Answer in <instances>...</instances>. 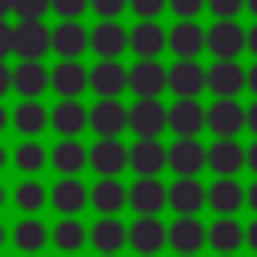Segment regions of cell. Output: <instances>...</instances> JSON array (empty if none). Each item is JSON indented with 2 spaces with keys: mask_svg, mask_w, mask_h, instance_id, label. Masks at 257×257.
I'll list each match as a JSON object with an SVG mask.
<instances>
[{
  "mask_svg": "<svg viewBox=\"0 0 257 257\" xmlns=\"http://www.w3.org/2000/svg\"><path fill=\"white\" fill-rule=\"evenodd\" d=\"M88 88H92L96 96H120V92L128 88V68L116 64V60H100V64H92V72H88Z\"/></svg>",
  "mask_w": 257,
  "mask_h": 257,
  "instance_id": "cell-22",
  "label": "cell"
},
{
  "mask_svg": "<svg viewBox=\"0 0 257 257\" xmlns=\"http://www.w3.org/2000/svg\"><path fill=\"white\" fill-rule=\"evenodd\" d=\"M245 169H249V173L257 177V137H253V141L245 145Z\"/></svg>",
  "mask_w": 257,
  "mask_h": 257,
  "instance_id": "cell-44",
  "label": "cell"
},
{
  "mask_svg": "<svg viewBox=\"0 0 257 257\" xmlns=\"http://www.w3.org/2000/svg\"><path fill=\"white\" fill-rule=\"evenodd\" d=\"M4 124H8V112H4V108H0V128H4Z\"/></svg>",
  "mask_w": 257,
  "mask_h": 257,
  "instance_id": "cell-53",
  "label": "cell"
},
{
  "mask_svg": "<svg viewBox=\"0 0 257 257\" xmlns=\"http://www.w3.org/2000/svg\"><path fill=\"white\" fill-rule=\"evenodd\" d=\"M48 84H52V72H44L40 60H24V64H16V72H12V88H16L20 96H28V100H36Z\"/></svg>",
  "mask_w": 257,
  "mask_h": 257,
  "instance_id": "cell-28",
  "label": "cell"
},
{
  "mask_svg": "<svg viewBox=\"0 0 257 257\" xmlns=\"http://www.w3.org/2000/svg\"><path fill=\"white\" fill-rule=\"evenodd\" d=\"M217 257H237V253H217Z\"/></svg>",
  "mask_w": 257,
  "mask_h": 257,
  "instance_id": "cell-55",
  "label": "cell"
},
{
  "mask_svg": "<svg viewBox=\"0 0 257 257\" xmlns=\"http://www.w3.org/2000/svg\"><path fill=\"white\" fill-rule=\"evenodd\" d=\"M241 169H245L241 137H213V145H209V173L213 177H237Z\"/></svg>",
  "mask_w": 257,
  "mask_h": 257,
  "instance_id": "cell-14",
  "label": "cell"
},
{
  "mask_svg": "<svg viewBox=\"0 0 257 257\" xmlns=\"http://www.w3.org/2000/svg\"><path fill=\"white\" fill-rule=\"evenodd\" d=\"M209 12L213 20H237L245 12V0H209Z\"/></svg>",
  "mask_w": 257,
  "mask_h": 257,
  "instance_id": "cell-39",
  "label": "cell"
},
{
  "mask_svg": "<svg viewBox=\"0 0 257 257\" xmlns=\"http://www.w3.org/2000/svg\"><path fill=\"white\" fill-rule=\"evenodd\" d=\"M52 128L60 137H80L88 128V108L76 96H60V104L52 108Z\"/></svg>",
  "mask_w": 257,
  "mask_h": 257,
  "instance_id": "cell-25",
  "label": "cell"
},
{
  "mask_svg": "<svg viewBox=\"0 0 257 257\" xmlns=\"http://www.w3.org/2000/svg\"><path fill=\"white\" fill-rule=\"evenodd\" d=\"M24 257H36V253H24Z\"/></svg>",
  "mask_w": 257,
  "mask_h": 257,
  "instance_id": "cell-58",
  "label": "cell"
},
{
  "mask_svg": "<svg viewBox=\"0 0 257 257\" xmlns=\"http://www.w3.org/2000/svg\"><path fill=\"white\" fill-rule=\"evenodd\" d=\"M52 48L60 52V60H76L88 48V28H80L76 20H60L52 28Z\"/></svg>",
  "mask_w": 257,
  "mask_h": 257,
  "instance_id": "cell-27",
  "label": "cell"
},
{
  "mask_svg": "<svg viewBox=\"0 0 257 257\" xmlns=\"http://www.w3.org/2000/svg\"><path fill=\"white\" fill-rule=\"evenodd\" d=\"M245 12H249V16L257 20V0H245Z\"/></svg>",
  "mask_w": 257,
  "mask_h": 257,
  "instance_id": "cell-51",
  "label": "cell"
},
{
  "mask_svg": "<svg viewBox=\"0 0 257 257\" xmlns=\"http://www.w3.org/2000/svg\"><path fill=\"white\" fill-rule=\"evenodd\" d=\"M4 12H12V0H0V20H4Z\"/></svg>",
  "mask_w": 257,
  "mask_h": 257,
  "instance_id": "cell-52",
  "label": "cell"
},
{
  "mask_svg": "<svg viewBox=\"0 0 257 257\" xmlns=\"http://www.w3.org/2000/svg\"><path fill=\"white\" fill-rule=\"evenodd\" d=\"M12 124H16L24 137H36V133H44V128L52 124V112H48L40 100H24V104L12 112Z\"/></svg>",
  "mask_w": 257,
  "mask_h": 257,
  "instance_id": "cell-32",
  "label": "cell"
},
{
  "mask_svg": "<svg viewBox=\"0 0 257 257\" xmlns=\"http://www.w3.org/2000/svg\"><path fill=\"white\" fill-rule=\"evenodd\" d=\"M205 48L213 60H241V52H249V28L241 20H213Z\"/></svg>",
  "mask_w": 257,
  "mask_h": 257,
  "instance_id": "cell-1",
  "label": "cell"
},
{
  "mask_svg": "<svg viewBox=\"0 0 257 257\" xmlns=\"http://www.w3.org/2000/svg\"><path fill=\"white\" fill-rule=\"evenodd\" d=\"M52 48V28H44L40 20H20L12 28V52L20 60H40Z\"/></svg>",
  "mask_w": 257,
  "mask_h": 257,
  "instance_id": "cell-8",
  "label": "cell"
},
{
  "mask_svg": "<svg viewBox=\"0 0 257 257\" xmlns=\"http://www.w3.org/2000/svg\"><path fill=\"white\" fill-rule=\"evenodd\" d=\"M249 56H253V60H257V20H253V24H249Z\"/></svg>",
  "mask_w": 257,
  "mask_h": 257,
  "instance_id": "cell-49",
  "label": "cell"
},
{
  "mask_svg": "<svg viewBox=\"0 0 257 257\" xmlns=\"http://www.w3.org/2000/svg\"><path fill=\"white\" fill-rule=\"evenodd\" d=\"M249 92H253V96H257V60H253V64H249Z\"/></svg>",
  "mask_w": 257,
  "mask_h": 257,
  "instance_id": "cell-50",
  "label": "cell"
},
{
  "mask_svg": "<svg viewBox=\"0 0 257 257\" xmlns=\"http://www.w3.org/2000/svg\"><path fill=\"white\" fill-rule=\"evenodd\" d=\"M44 201H48V189H40L36 181H24V185L16 189V205H20L24 213H36Z\"/></svg>",
  "mask_w": 257,
  "mask_h": 257,
  "instance_id": "cell-36",
  "label": "cell"
},
{
  "mask_svg": "<svg viewBox=\"0 0 257 257\" xmlns=\"http://www.w3.org/2000/svg\"><path fill=\"white\" fill-rule=\"evenodd\" d=\"M128 8L137 12V20H157L169 8V0H128Z\"/></svg>",
  "mask_w": 257,
  "mask_h": 257,
  "instance_id": "cell-40",
  "label": "cell"
},
{
  "mask_svg": "<svg viewBox=\"0 0 257 257\" xmlns=\"http://www.w3.org/2000/svg\"><path fill=\"white\" fill-rule=\"evenodd\" d=\"M128 169L137 177H161V169H169V149L161 145V137H137V145L128 149Z\"/></svg>",
  "mask_w": 257,
  "mask_h": 257,
  "instance_id": "cell-9",
  "label": "cell"
},
{
  "mask_svg": "<svg viewBox=\"0 0 257 257\" xmlns=\"http://www.w3.org/2000/svg\"><path fill=\"white\" fill-rule=\"evenodd\" d=\"M88 48H92L100 60H116V56L128 48V28H120L116 20H100V24L88 32Z\"/></svg>",
  "mask_w": 257,
  "mask_h": 257,
  "instance_id": "cell-21",
  "label": "cell"
},
{
  "mask_svg": "<svg viewBox=\"0 0 257 257\" xmlns=\"http://www.w3.org/2000/svg\"><path fill=\"white\" fill-rule=\"evenodd\" d=\"M8 52H12V28H8L4 20H0V60H4Z\"/></svg>",
  "mask_w": 257,
  "mask_h": 257,
  "instance_id": "cell-45",
  "label": "cell"
},
{
  "mask_svg": "<svg viewBox=\"0 0 257 257\" xmlns=\"http://www.w3.org/2000/svg\"><path fill=\"white\" fill-rule=\"evenodd\" d=\"M0 165H4V149H0Z\"/></svg>",
  "mask_w": 257,
  "mask_h": 257,
  "instance_id": "cell-57",
  "label": "cell"
},
{
  "mask_svg": "<svg viewBox=\"0 0 257 257\" xmlns=\"http://www.w3.org/2000/svg\"><path fill=\"white\" fill-rule=\"evenodd\" d=\"M245 193H249V185H241V177H217V181H209V209L217 217H237L245 205Z\"/></svg>",
  "mask_w": 257,
  "mask_h": 257,
  "instance_id": "cell-17",
  "label": "cell"
},
{
  "mask_svg": "<svg viewBox=\"0 0 257 257\" xmlns=\"http://www.w3.org/2000/svg\"><path fill=\"white\" fill-rule=\"evenodd\" d=\"M88 128L96 137H120L128 128V108L116 100V96H100L92 108H88Z\"/></svg>",
  "mask_w": 257,
  "mask_h": 257,
  "instance_id": "cell-13",
  "label": "cell"
},
{
  "mask_svg": "<svg viewBox=\"0 0 257 257\" xmlns=\"http://www.w3.org/2000/svg\"><path fill=\"white\" fill-rule=\"evenodd\" d=\"M52 241H56V249H60V253H76V249L88 241V229H84L76 217H64V221L52 229Z\"/></svg>",
  "mask_w": 257,
  "mask_h": 257,
  "instance_id": "cell-34",
  "label": "cell"
},
{
  "mask_svg": "<svg viewBox=\"0 0 257 257\" xmlns=\"http://www.w3.org/2000/svg\"><path fill=\"white\" fill-rule=\"evenodd\" d=\"M209 44V28H201L197 20H177L169 28V52L177 60H197Z\"/></svg>",
  "mask_w": 257,
  "mask_h": 257,
  "instance_id": "cell-11",
  "label": "cell"
},
{
  "mask_svg": "<svg viewBox=\"0 0 257 257\" xmlns=\"http://www.w3.org/2000/svg\"><path fill=\"white\" fill-rule=\"evenodd\" d=\"M241 88H249V68H241L237 60L209 64V92L213 96H241Z\"/></svg>",
  "mask_w": 257,
  "mask_h": 257,
  "instance_id": "cell-20",
  "label": "cell"
},
{
  "mask_svg": "<svg viewBox=\"0 0 257 257\" xmlns=\"http://www.w3.org/2000/svg\"><path fill=\"white\" fill-rule=\"evenodd\" d=\"M88 165L100 177H120V169H128V149L120 145V137H100L88 149Z\"/></svg>",
  "mask_w": 257,
  "mask_h": 257,
  "instance_id": "cell-18",
  "label": "cell"
},
{
  "mask_svg": "<svg viewBox=\"0 0 257 257\" xmlns=\"http://www.w3.org/2000/svg\"><path fill=\"white\" fill-rule=\"evenodd\" d=\"M52 165L60 169V177H76V173L88 165V149H84L76 137H64V141L52 149Z\"/></svg>",
  "mask_w": 257,
  "mask_h": 257,
  "instance_id": "cell-31",
  "label": "cell"
},
{
  "mask_svg": "<svg viewBox=\"0 0 257 257\" xmlns=\"http://www.w3.org/2000/svg\"><path fill=\"white\" fill-rule=\"evenodd\" d=\"M245 245L257 253V217H253V221H245Z\"/></svg>",
  "mask_w": 257,
  "mask_h": 257,
  "instance_id": "cell-46",
  "label": "cell"
},
{
  "mask_svg": "<svg viewBox=\"0 0 257 257\" xmlns=\"http://www.w3.org/2000/svg\"><path fill=\"white\" fill-rule=\"evenodd\" d=\"M0 245H4V225H0Z\"/></svg>",
  "mask_w": 257,
  "mask_h": 257,
  "instance_id": "cell-54",
  "label": "cell"
},
{
  "mask_svg": "<svg viewBox=\"0 0 257 257\" xmlns=\"http://www.w3.org/2000/svg\"><path fill=\"white\" fill-rule=\"evenodd\" d=\"M48 8H52V0H12V12L20 20H40Z\"/></svg>",
  "mask_w": 257,
  "mask_h": 257,
  "instance_id": "cell-38",
  "label": "cell"
},
{
  "mask_svg": "<svg viewBox=\"0 0 257 257\" xmlns=\"http://www.w3.org/2000/svg\"><path fill=\"white\" fill-rule=\"evenodd\" d=\"M128 205L137 209V217H161V209H169V185H161V177H137Z\"/></svg>",
  "mask_w": 257,
  "mask_h": 257,
  "instance_id": "cell-15",
  "label": "cell"
},
{
  "mask_svg": "<svg viewBox=\"0 0 257 257\" xmlns=\"http://www.w3.org/2000/svg\"><path fill=\"white\" fill-rule=\"evenodd\" d=\"M169 169L177 177H201V169H209V149L201 145V137H173Z\"/></svg>",
  "mask_w": 257,
  "mask_h": 257,
  "instance_id": "cell-4",
  "label": "cell"
},
{
  "mask_svg": "<svg viewBox=\"0 0 257 257\" xmlns=\"http://www.w3.org/2000/svg\"><path fill=\"white\" fill-rule=\"evenodd\" d=\"M245 133L257 137V96H253V104H245Z\"/></svg>",
  "mask_w": 257,
  "mask_h": 257,
  "instance_id": "cell-43",
  "label": "cell"
},
{
  "mask_svg": "<svg viewBox=\"0 0 257 257\" xmlns=\"http://www.w3.org/2000/svg\"><path fill=\"white\" fill-rule=\"evenodd\" d=\"M209 245V225L201 217H173L169 221V249L177 257H197Z\"/></svg>",
  "mask_w": 257,
  "mask_h": 257,
  "instance_id": "cell-2",
  "label": "cell"
},
{
  "mask_svg": "<svg viewBox=\"0 0 257 257\" xmlns=\"http://www.w3.org/2000/svg\"><path fill=\"white\" fill-rule=\"evenodd\" d=\"M88 245H92L96 253H108V257H116V253L128 245V225H120L116 217H100V221L88 229Z\"/></svg>",
  "mask_w": 257,
  "mask_h": 257,
  "instance_id": "cell-24",
  "label": "cell"
},
{
  "mask_svg": "<svg viewBox=\"0 0 257 257\" xmlns=\"http://www.w3.org/2000/svg\"><path fill=\"white\" fill-rule=\"evenodd\" d=\"M88 205H96V213H100V217H116V213L128 205V189H124L116 177H100V181L92 185Z\"/></svg>",
  "mask_w": 257,
  "mask_h": 257,
  "instance_id": "cell-26",
  "label": "cell"
},
{
  "mask_svg": "<svg viewBox=\"0 0 257 257\" xmlns=\"http://www.w3.org/2000/svg\"><path fill=\"white\" fill-rule=\"evenodd\" d=\"M128 48L137 52V60H157L169 48V28H161L157 20H137L128 28Z\"/></svg>",
  "mask_w": 257,
  "mask_h": 257,
  "instance_id": "cell-16",
  "label": "cell"
},
{
  "mask_svg": "<svg viewBox=\"0 0 257 257\" xmlns=\"http://www.w3.org/2000/svg\"><path fill=\"white\" fill-rule=\"evenodd\" d=\"M205 116H209V108L197 96H177L169 104V133L173 137H201L205 133Z\"/></svg>",
  "mask_w": 257,
  "mask_h": 257,
  "instance_id": "cell-7",
  "label": "cell"
},
{
  "mask_svg": "<svg viewBox=\"0 0 257 257\" xmlns=\"http://www.w3.org/2000/svg\"><path fill=\"white\" fill-rule=\"evenodd\" d=\"M128 88L137 96H161L169 88V68L161 60H137L128 68Z\"/></svg>",
  "mask_w": 257,
  "mask_h": 257,
  "instance_id": "cell-19",
  "label": "cell"
},
{
  "mask_svg": "<svg viewBox=\"0 0 257 257\" xmlns=\"http://www.w3.org/2000/svg\"><path fill=\"white\" fill-rule=\"evenodd\" d=\"M128 128L137 137H161L169 128V104H161V96H137L128 108Z\"/></svg>",
  "mask_w": 257,
  "mask_h": 257,
  "instance_id": "cell-3",
  "label": "cell"
},
{
  "mask_svg": "<svg viewBox=\"0 0 257 257\" xmlns=\"http://www.w3.org/2000/svg\"><path fill=\"white\" fill-rule=\"evenodd\" d=\"M16 165H20L24 173H40V169L48 165V153H44L36 141H24V145L16 149Z\"/></svg>",
  "mask_w": 257,
  "mask_h": 257,
  "instance_id": "cell-35",
  "label": "cell"
},
{
  "mask_svg": "<svg viewBox=\"0 0 257 257\" xmlns=\"http://www.w3.org/2000/svg\"><path fill=\"white\" fill-rule=\"evenodd\" d=\"M245 205L253 209V217H257V177L249 181V193H245Z\"/></svg>",
  "mask_w": 257,
  "mask_h": 257,
  "instance_id": "cell-47",
  "label": "cell"
},
{
  "mask_svg": "<svg viewBox=\"0 0 257 257\" xmlns=\"http://www.w3.org/2000/svg\"><path fill=\"white\" fill-rule=\"evenodd\" d=\"M241 245H245V221H237V217L209 221V249L213 253H241Z\"/></svg>",
  "mask_w": 257,
  "mask_h": 257,
  "instance_id": "cell-23",
  "label": "cell"
},
{
  "mask_svg": "<svg viewBox=\"0 0 257 257\" xmlns=\"http://www.w3.org/2000/svg\"><path fill=\"white\" fill-rule=\"evenodd\" d=\"M209 88V68L201 60H173L169 64V92L173 96H201Z\"/></svg>",
  "mask_w": 257,
  "mask_h": 257,
  "instance_id": "cell-12",
  "label": "cell"
},
{
  "mask_svg": "<svg viewBox=\"0 0 257 257\" xmlns=\"http://www.w3.org/2000/svg\"><path fill=\"white\" fill-rule=\"evenodd\" d=\"M8 88H12V72H8V68H4V64H0V96H4V92H8Z\"/></svg>",
  "mask_w": 257,
  "mask_h": 257,
  "instance_id": "cell-48",
  "label": "cell"
},
{
  "mask_svg": "<svg viewBox=\"0 0 257 257\" xmlns=\"http://www.w3.org/2000/svg\"><path fill=\"white\" fill-rule=\"evenodd\" d=\"M88 197H92V189H84L76 177H60V185L52 189V205H56L64 217H76V213L88 205Z\"/></svg>",
  "mask_w": 257,
  "mask_h": 257,
  "instance_id": "cell-29",
  "label": "cell"
},
{
  "mask_svg": "<svg viewBox=\"0 0 257 257\" xmlns=\"http://www.w3.org/2000/svg\"><path fill=\"white\" fill-rule=\"evenodd\" d=\"M52 8L60 12V20H76L84 8H92V0H52Z\"/></svg>",
  "mask_w": 257,
  "mask_h": 257,
  "instance_id": "cell-42",
  "label": "cell"
},
{
  "mask_svg": "<svg viewBox=\"0 0 257 257\" xmlns=\"http://www.w3.org/2000/svg\"><path fill=\"white\" fill-rule=\"evenodd\" d=\"M205 128L213 137H241L245 133V104L237 96H217L209 104V116H205Z\"/></svg>",
  "mask_w": 257,
  "mask_h": 257,
  "instance_id": "cell-6",
  "label": "cell"
},
{
  "mask_svg": "<svg viewBox=\"0 0 257 257\" xmlns=\"http://www.w3.org/2000/svg\"><path fill=\"white\" fill-rule=\"evenodd\" d=\"M0 205H4V189H0Z\"/></svg>",
  "mask_w": 257,
  "mask_h": 257,
  "instance_id": "cell-56",
  "label": "cell"
},
{
  "mask_svg": "<svg viewBox=\"0 0 257 257\" xmlns=\"http://www.w3.org/2000/svg\"><path fill=\"white\" fill-rule=\"evenodd\" d=\"M100 257H108V253H100Z\"/></svg>",
  "mask_w": 257,
  "mask_h": 257,
  "instance_id": "cell-60",
  "label": "cell"
},
{
  "mask_svg": "<svg viewBox=\"0 0 257 257\" xmlns=\"http://www.w3.org/2000/svg\"><path fill=\"white\" fill-rule=\"evenodd\" d=\"M64 257H72V253H64Z\"/></svg>",
  "mask_w": 257,
  "mask_h": 257,
  "instance_id": "cell-59",
  "label": "cell"
},
{
  "mask_svg": "<svg viewBox=\"0 0 257 257\" xmlns=\"http://www.w3.org/2000/svg\"><path fill=\"white\" fill-rule=\"evenodd\" d=\"M169 209L177 217H197L201 209H209V185L201 177H177L169 185Z\"/></svg>",
  "mask_w": 257,
  "mask_h": 257,
  "instance_id": "cell-5",
  "label": "cell"
},
{
  "mask_svg": "<svg viewBox=\"0 0 257 257\" xmlns=\"http://www.w3.org/2000/svg\"><path fill=\"white\" fill-rule=\"evenodd\" d=\"M52 88H56L60 96H80V92L88 88V72H84V64H76V60H60V64L52 68Z\"/></svg>",
  "mask_w": 257,
  "mask_h": 257,
  "instance_id": "cell-30",
  "label": "cell"
},
{
  "mask_svg": "<svg viewBox=\"0 0 257 257\" xmlns=\"http://www.w3.org/2000/svg\"><path fill=\"white\" fill-rule=\"evenodd\" d=\"M124 8H128V0H92V12H96L100 20H116Z\"/></svg>",
  "mask_w": 257,
  "mask_h": 257,
  "instance_id": "cell-41",
  "label": "cell"
},
{
  "mask_svg": "<svg viewBox=\"0 0 257 257\" xmlns=\"http://www.w3.org/2000/svg\"><path fill=\"white\" fill-rule=\"evenodd\" d=\"M128 245L137 249V257H157L169 245V225L161 217H137L128 225Z\"/></svg>",
  "mask_w": 257,
  "mask_h": 257,
  "instance_id": "cell-10",
  "label": "cell"
},
{
  "mask_svg": "<svg viewBox=\"0 0 257 257\" xmlns=\"http://www.w3.org/2000/svg\"><path fill=\"white\" fill-rule=\"evenodd\" d=\"M169 12L177 20H197L201 12H209V0H169Z\"/></svg>",
  "mask_w": 257,
  "mask_h": 257,
  "instance_id": "cell-37",
  "label": "cell"
},
{
  "mask_svg": "<svg viewBox=\"0 0 257 257\" xmlns=\"http://www.w3.org/2000/svg\"><path fill=\"white\" fill-rule=\"evenodd\" d=\"M12 241H16L20 253H40V249L48 245V229H44L36 217H24V221L16 225V233H12Z\"/></svg>",
  "mask_w": 257,
  "mask_h": 257,
  "instance_id": "cell-33",
  "label": "cell"
}]
</instances>
